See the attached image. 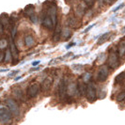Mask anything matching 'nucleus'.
I'll return each mask as SVG.
<instances>
[{
  "label": "nucleus",
  "instance_id": "nucleus-1",
  "mask_svg": "<svg viewBox=\"0 0 125 125\" xmlns=\"http://www.w3.org/2000/svg\"><path fill=\"white\" fill-rule=\"evenodd\" d=\"M11 119V113L8 106L0 105V121L3 123H8Z\"/></svg>",
  "mask_w": 125,
  "mask_h": 125
},
{
  "label": "nucleus",
  "instance_id": "nucleus-2",
  "mask_svg": "<svg viewBox=\"0 0 125 125\" xmlns=\"http://www.w3.org/2000/svg\"><path fill=\"white\" fill-rule=\"evenodd\" d=\"M6 104L8 108L10 109V113L14 116H19L20 115V108H19L17 103L12 99H7Z\"/></svg>",
  "mask_w": 125,
  "mask_h": 125
},
{
  "label": "nucleus",
  "instance_id": "nucleus-3",
  "mask_svg": "<svg viewBox=\"0 0 125 125\" xmlns=\"http://www.w3.org/2000/svg\"><path fill=\"white\" fill-rule=\"evenodd\" d=\"M108 64L112 69H116L119 66V57H118V52L111 51L109 56H108Z\"/></svg>",
  "mask_w": 125,
  "mask_h": 125
},
{
  "label": "nucleus",
  "instance_id": "nucleus-4",
  "mask_svg": "<svg viewBox=\"0 0 125 125\" xmlns=\"http://www.w3.org/2000/svg\"><path fill=\"white\" fill-rule=\"evenodd\" d=\"M108 75H109L108 67L105 66V65H104V66H102L100 69H99V71H98V73H97V80L101 82L105 81L107 79V77H108Z\"/></svg>",
  "mask_w": 125,
  "mask_h": 125
},
{
  "label": "nucleus",
  "instance_id": "nucleus-5",
  "mask_svg": "<svg viewBox=\"0 0 125 125\" xmlns=\"http://www.w3.org/2000/svg\"><path fill=\"white\" fill-rule=\"evenodd\" d=\"M86 96H87V99L89 102H94L96 100V97H97V93H96V89L93 87V85H88L86 89Z\"/></svg>",
  "mask_w": 125,
  "mask_h": 125
},
{
  "label": "nucleus",
  "instance_id": "nucleus-6",
  "mask_svg": "<svg viewBox=\"0 0 125 125\" xmlns=\"http://www.w3.org/2000/svg\"><path fill=\"white\" fill-rule=\"evenodd\" d=\"M49 16H50L51 20H52V22H53V24L54 25L56 26V24H57V17H56V15H57V8H56V5H51L49 7V9H48V13H47Z\"/></svg>",
  "mask_w": 125,
  "mask_h": 125
},
{
  "label": "nucleus",
  "instance_id": "nucleus-7",
  "mask_svg": "<svg viewBox=\"0 0 125 125\" xmlns=\"http://www.w3.org/2000/svg\"><path fill=\"white\" fill-rule=\"evenodd\" d=\"M40 91V86L37 83H33L31 84L28 88H27V95L30 97V98H33L35 96H37V94L39 93Z\"/></svg>",
  "mask_w": 125,
  "mask_h": 125
},
{
  "label": "nucleus",
  "instance_id": "nucleus-8",
  "mask_svg": "<svg viewBox=\"0 0 125 125\" xmlns=\"http://www.w3.org/2000/svg\"><path fill=\"white\" fill-rule=\"evenodd\" d=\"M42 25H43L44 27H46L49 30L54 29V27H55V25H54V24H53V22H52V20L50 18V16L48 14H46L43 17V19H42Z\"/></svg>",
  "mask_w": 125,
  "mask_h": 125
},
{
  "label": "nucleus",
  "instance_id": "nucleus-9",
  "mask_svg": "<svg viewBox=\"0 0 125 125\" xmlns=\"http://www.w3.org/2000/svg\"><path fill=\"white\" fill-rule=\"evenodd\" d=\"M53 77L52 76H47L45 79L43 80L42 82V88L43 89L44 91H47V90H49L52 87V85H53Z\"/></svg>",
  "mask_w": 125,
  "mask_h": 125
},
{
  "label": "nucleus",
  "instance_id": "nucleus-10",
  "mask_svg": "<svg viewBox=\"0 0 125 125\" xmlns=\"http://www.w3.org/2000/svg\"><path fill=\"white\" fill-rule=\"evenodd\" d=\"M77 90H78V88H77L76 84L75 83H70L69 85L67 86L66 92L69 96H74L75 94L77 93Z\"/></svg>",
  "mask_w": 125,
  "mask_h": 125
},
{
  "label": "nucleus",
  "instance_id": "nucleus-11",
  "mask_svg": "<svg viewBox=\"0 0 125 125\" xmlns=\"http://www.w3.org/2000/svg\"><path fill=\"white\" fill-rule=\"evenodd\" d=\"M10 53H11V56L13 57V59H17L18 58V50L14 44V42L13 40L11 39L10 40Z\"/></svg>",
  "mask_w": 125,
  "mask_h": 125
},
{
  "label": "nucleus",
  "instance_id": "nucleus-12",
  "mask_svg": "<svg viewBox=\"0 0 125 125\" xmlns=\"http://www.w3.org/2000/svg\"><path fill=\"white\" fill-rule=\"evenodd\" d=\"M118 54L119 56H123L125 55V40H121L118 45Z\"/></svg>",
  "mask_w": 125,
  "mask_h": 125
},
{
  "label": "nucleus",
  "instance_id": "nucleus-13",
  "mask_svg": "<svg viewBox=\"0 0 125 125\" xmlns=\"http://www.w3.org/2000/svg\"><path fill=\"white\" fill-rule=\"evenodd\" d=\"M25 44L27 47H31L35 44V39L32 35H25Z\"/></svg>",
  "mask_w": 125,
  "mask_h": 125
},
{
  "label": "nucleus",
  "instance_id": "nucleus-14",
  "mask_svg": "<svg viewBox=\"0 0 125 125\" xmlns=\"http://www.w3.org/2000/svg\"><path fill=\"white\" fill-rule=\"evenodd\" d=\"M0 23L2 24L3 27H8L9 23H10V18H9V15L7 13L1 14V16H0Z\"/></svg>",
  "mask_w": 125,
  "mask_h": 125
},
{
  "label": "nucleus",
  "instance_id": "nucleus-15",
  "mask_svg": "<svg viewBox=\"0 0 125 125\" xmlns=\"http://www.w3.org/2000/svg\"><path fill=\"white\" fill-rule=\"evenodd\" d=\"M110 37V32H105V33H104L103 35H101L99 39H98V44L99 45H102V44H104V42H106L107 41H108V39Z\"/></svg>",
  "mask_w": 125,
  "mask_h": 125
},
{
  "label": "nucleus",
  "instance_id": "nucleus-16",
  "mask_svg": "<svg viewBox=\"0 0 125 125\" xmlns=\"http://www.w3.org/2000/svg\"><path fill=\"white\" fill-rule=\"evenodd\" d=\"M66 90H67V86H66V84H65V80L63 79V80H61V82L59 83V88H58L59 96H60V97H63L65 92H66Z\"/></svg>",
  "mask_w": 125,
  "mask_h": 125
},
{
  "label": "nucleus",
  "instance_id": "nucleus-17",
  "mask_svg": "<svg viewBox=\"0 0 125 125\" xmlns=\"http://www.w3.org/2000/svg\"><path fill=\"white\" fill-rule=\"evenodd\" d=\"M60 36H61V27H60V25L58 24L57 25V28H56V30L55 31L54 36H53V41L54 42H58L60 40Z\"/></svg>",
  "mask_w": 125,
  "mask_h": 125
},
{
  "label": "nucleus",
  "instance_id": "nucleus-18",
  "mask_svg": "<svg viewBox=\"0 0 125 125\" xmlns=\"http://www.w3.org/2000/svg\"><path fill=\"white\" fill-rule=\"evenodd\" d=\"M13 94H14L18 99H20L21 101H25V97H24V94H23L22 90H21L19 88H14V89H13Z\"/></svg>",
  "mask_w": 125,
  "mask_h": 125
},
{
  "label": "nucleus",
  "instance_id": "nucleus-19",
  "mask_svg": "<svg viewBox=\"0 0 125 125\" xmlns=\"http://www.w3.org/2000/svg\"><path fill=\"white\" fill-rule=\"evenodd\" d=\"M25 12L27 13L28 16H30V15H32V14H34V13H35V6L32 5V4L27 5V6L25 8Z\"/></svg>",
  "mask_w": 125,
  "mask_h": 125
},
{
  "label": "nucleus",
  "instance_id": "nucleus-20",
  "mask_svg": "<svg viewBox=\"0 0 125 125\" xmlns=\"http://www.w3.org/2000/svg\"><path fill=\"white\" fill-rule=\"evenodd\" d=\"M85 8H83L82 5H78V6L75 8V14L78 16V17H82L85 13Z\"/></svg>",
  "mask_w": 125,
  "mask_h": 125
},
{
  "label": "nucleus",
  "instance_id": "nucleus-21",
  "mask_svg": "<svg viewBox=\"0 0 125 125\" xmlns=\"http://www.w3.org/2000/svg\"><path fill=\"white\" fill-rule=\"evenodd\" d=\"M61 35H62L63 39L68 40V39H70L71 36H72V31H71V29H70V28L67 27V28H65V29L61 32Z\"/></svg>",
  "mask_w": 125,
  "mask_h": 125
},
{
  "label": "nucleus",
  "instance_id": "nucleus-22",
  "mask_svg": "<svg viewBox=\"0 0 125 125\" xmlns=\"http://www.w3.org/2000/svg\"><path fill=\"white\" fill-rule=\"evenodd\" d=\"M105 58H106V55L104 53H102L97 57V63L98 64H103V63L105 61Z\"/></svg>",
  "mask_w": 125,
  "mask_h": 125
},
{
  "label": "nucleus",
  "instance_id": "nucleus-23",
  "mask_svg": "<svg viewBox=\"0 0 125 125\" xmlns=\"http://www.w3.org/2000/svg\"><path fill=\"white\" fill-rule=\"evenodd\" d=\"M72 69L74 72H81L84 69V66L82 64H73L72 65Z\"/></svg>",
  "mask_w": 125,
  "mask_h": 125
},
{
  "label": "nucleus",
  "instance_id": "nucleus-24",
  "mask_svg": "<svg viewBox=\"0 0 125 125\" xmlns=\"http://www.w3.org/2000/svg\"><path fill=\"white\" fill-rule=\"evenodd\" d=\"M11 53H10V49H7L6 51V55H5V58H4V60L6 61V62H9L10 59H11Z\"/></svg>",
  "mask_w": 125,
  "mask_h": 125
},
{
  "label": "nucleus",
  "instance_id": "nucleus-25",
  "mask_svg": "<svg viewBox=\"0 0 125 125\" xmlns=\"http://www.w3.org/2000/svg\"><path fill=\"white\" fill-rule=\"evenodd\" d=\"M8 46V42H7L6 39H1L0 40V49H4Z\"/></svg>",
  "mask_w": 125,
  "mask_h": 125
},
{
  "label": "nucleus",
  "instance_id": "nucleus-26",
  "mask_svg": "<svg viewBox=\"0 0 125 125\" xmlns=\"http://www.w3.org/2000/svg\"><path fill=\"white\" fill-rule=\"evenodd\" d=\"M124 78H125V72H122V73H120L119 75H117V77H116V82L122 81Z\"/></svg>",
  "mask_w": 125,
  "mask_h": 125
},
{
  "label": "nucleus",
  "instance_id": "nucleus-27",
  "mask_svg": "<svg viewBox=\"0 0 125 125\" xmlns=\"http://www.w3.org/2000/svg\"><path fill=\"white\" fill-rule=\"evenodd\" d=\"M124 99H125V90L124 91H121V92L118 94V96H117V101H118V102H121V101H123Z\"/></svg>",
  "mask_w": 125,
  "mask_h": 125
},
{
  "label": "nucleus",
  "instance_id": "nucleus-28",
  "mask_svg": "<svg viewBox=\"0 0 125 125\" xmlns=\"http://www.w3.org/2000/svg\"><path fill=\"white\" fill-rule=\"evenodd\" d=\"M90 77H91V74L89 73H84L83 74V80L85 83H87L90 80Z\"/></svg>",
  "mask_w": 125,
  "mask_h": 125
},
{
  "label": "nucleus",
  "instance_id": "nucleus-29",
  "mask_svg": "<svg viewBox=\"0 0 125 125\" xmlns=\"http://www.w3.org/2000/svg\"><path fill=\"white\" fill-rule=\"evenodd\" d=\"M29 17H30V20H31V22L33 23V24H37L38 17H37V15H36L35 13H34V14H32V15H30Z\"/></svg>",
  "mask_w": 125,
  "mask_h": 125
},
{
  "label": "nucleus",
  "instance_id": "nucleus-30",
  "mask_svg": "<svg viewBox=\"0 0 125 125\" xmlns=\"http://www.w3.org/2000/svg\"><path fill=\"white\" fill-rule=\"evenodd\" d=\"M123 7H124V3H121V4H119V6H117L116 8H114V9L112 10V11L113 12H117L118 10H120L121 8H123Z\"/></svg>",
  "mask_w": 125,
  "mask_h": 125
},
{
  "label": "nucleus",
  "instance_id": "nucleus-31",
  "mask_svg": "<svg viewBox=\"0 0 125 125\" xmlns=\"http://www.w3.org/2000/svg\"><path fill=\"white\" fill-rule=\"evenodd\" d=\"M95 25H96V24H91L90 25H88V27H87V28H86V29H85V30L83 31V33H88V32L89 31L90 29H92V28H93Z\"/></svg>",
  "mask_w": 125,
  "mask_h": 125
},
{
  "label": "nucleus",
  "instance_id": "nucleus-32",
  "mask_svg": "<svg viewBox=\"0 0 125 125\" xmlns=\"http://www.w3.org/2000/svg\"><path fill=\"white\" fill-rule=\"evenodd\" d=\"M19 73V71H13L10 73H9V77H13L14 75H16Z\"/></svg>",
  "mask_w": 125,
  "mask_h": 125
},
{
  "label": "nucleus",
  "instance_id": "nucleus-33",
  "mask_svg": "<svg viewBox=\"0 0 125 125\" xmlns=\"http://www.w3.org/2000/svg\"><path fill=\"white\" fill-rule=\"evenodd\" d=\"M88 6H92L93 5V0H84Z\"/></svg>",
  "mask_w": 125,
  "mask_h": 125
},
{
  "label": "nucleus",
  "instance_id": "nucleus-34",
  "mask_svg": "<svg viewBox=\"0 0 125 125\" xmlns=\"http://www.w3.org/2000/svg\"><path fill=\"white\" fill-rule=\"evenodd\" d=\"M40 63H41V60H36V61H33V62H32V66H33V67H36V66H38Z\"/></svg>",
  "mask_w": 125,
  "mask_h": 125
},
{
  "label": "nucleus",
  "instance_id": "nucleus-35",
  "mask_svg": "<svg viewBox=\"0 0 125 125\" xmlns=\"http://www.w3.org/2000/svg\"><path fill=\"white\" fill-rule=\"evenodd\" d=\"M74 45H75V42H71V43H69L66 46V49H70L71 47H73V46H74Z\"/></svg>",
  "mask_w": 125,
  "mask_h": 125
},
{
  "label": "nucleus",
  "instance_id": "nucleus-36",
  "mask_svg": "<svg viewBox=\"0 0 125 125\" xmlns=\"http://www.w3.org/2000/svg\"><path fill=\"white\" fill-rule=\"evenodd\" d=\"M20 79H22V76H17V77L14 78V81H19Z\"/></svg>",
  "mask_w": 125,
  "mask_h": 125
},
{
  "label": "nucleus",
  "instance_id": "nucleus-37",
  "mask_svg": "<svg viewBox=\"0 0 125 125\" xmlns=\"http://www.w3.org/2000/svg\"><path fill=\"white\" fill-rule=\"evenodd\" d=\"M105 3H107V4H112L113 0H104Z\"/></svg>",
  "mask_w": 125,
  "mask_h": 125
},
{
  "label": "nucleus",
  "instance_id": "nucleus-38",
  "mask_svg": "<svg viewBox=\"0 0 125 125\" xmlns=\"http://www.w3.org/2000/svg\"><path fill=\"white\" fill-rule=\"evenodd\" d=\"M71 55H73V53H71V52H69V53H67V54H66V55L64 56V57L66 58V57H68V56H70Z\"/></svg>",
  "mask_w": 125,
  "mask_h": 125
},
{
  "label": "nucleus",
  "instance_id": "nucleus-39",
  "mask_svg": "<svg viewBox=\"0 0 125 125\" xmlns=\"http://www.w3.org/2000/svg\"><path fill=\"white\" fill-rule=\"evenodd\" d=\"M3 32V25H2V24L0 23V34Z\"/></svg>",
  "mask_w": 125,
  "mask_h": 125
},
{
  "label": "nucleus",
  "instance_id": "nucleus-40",
  "mask_svg": "<svg viewBox=\"0 0 125 125\" xmlns=\"http://www.w3.org/2000/svg\"><path fill=\"white\" fill-rule=\"evenodd\" d=\"M9 69H1L0 70V73H5V72H8Z\"/></svg>",
  "mask_w": 125,
  "mask_h": 125
},
{
  "label": "nucleus",
  "instance_id": "nucleus-41",
  "mask_svg": "<svg viewBox=\"0 0 125 125\" xmlns=\"http://www.w3.org/2000/svg\"><path fill=\"white\" fill-rule=\"evenodd\" d=\"M121 33H122V34H124L125 33V26H123V28L121 29Z\"/></svg>",
  "mask_w": 125,
  "mask_h": 125
}]
</instances>
